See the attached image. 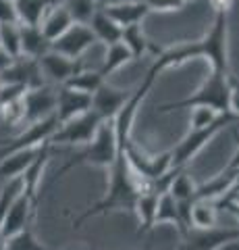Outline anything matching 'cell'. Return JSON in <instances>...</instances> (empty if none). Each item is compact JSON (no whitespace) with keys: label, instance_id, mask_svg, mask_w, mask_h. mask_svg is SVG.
<instances>
[{"label":"cell","instance_id":"12","mask_svg":"<svg viewBox=\"0 0 239 250\" xmlns=\"http://www.w3.org/2000/svg\"><path fill=\"white\" fill-rule=\"evenodd\" d=\"M239 238V228H210V229H189L183 236L179 250H217L231 240Z\"/></svg>","mask_w":239,"mask_h":250},{"label":"cell","instance_id":"41","mask_svg":"<svg viewBox=\"0 0 239 250\" xmlns=\"http://www.w3.org/2000/svg\"><path fill=\"white\" fill-rule=\"evenodd\" d=\"M217 250H239V238L231 240V242H227V244H222V246H219Z\"/></svg>","mask_w":239,"mask_h":250},{"label":"cell","instance_id":"7","mask_svg":"<svg viewBox=\"0 0 239 250\" xmlns=\"http://www.w3.org/2000/svg\"><path fill=\"white\" fill-rule=\"evenodd\" d=\"M58 129L56 115H50L42 121L29 123L19 136H15L13 140H0V161L4 156H9L11 152L17 150H29V148H37L44 142H48L50 136Z\"/></svg>","mask_w":239,"mask_h":250},{"label":"cell","instance_id":"16","mask_svg":"<svg viewBox=\"0 0 239 250\" xmlns=\"http://www.w3.org/2000/svg\"><path fill=\"white\" fill-rule=\"evenodd\" d=\"M36 208L37 207L32 202V198H29L25 192H21L17 196V200L13 202V207L9 208L2 225H0V233H2L4 238H11V236H15V233L27 229L29 219L36 215Z\"/></svg>","mask_w":239,"mask_h":250},{"label":"cell","instance_id":"4","mask_svg":"<svg viewBox=\"0 0 239 250\" xmlns=\"http://www.w3.org/2000/svg\"><path fill=\"white\" fill-rule=\"evenodd\" d=\"M229 75L231 73L225 75V73L210 71V75H208L189 96L158 106V113H173V111H181V108H196V106H208L217 113H227Z\"/></svg>","mask_w":239,"mask_h":250},{"label":"cell","instance_id":"19","mask_svg":"<svg viewBox=\"0 0 239 250\" xmlns=\"http://www.w3.org/2000/svg\"><path fill=\"white\" fill-rule=\"evenodd\" d=\"M163 223H173L177 229H179L181 236H187V223L183 221V215H181V208L177 205V200L171 196L168 192L158 194V205H156V217H154V228L156 225H163Z\"/></svg>","mask_w":239,"mask_h":250},{"label":"cell","instance_id":"28","mask_svg":"<svg viewBox=\"0 0 239 250\" xmlns=\"http://www.w3.org/2000/svg\"><path fill=\"white\" fill-rule=\"evenodd\" d=\"M131 61H133V57H131V52L125 48V44L117 42V44H112V46H106L104 62H102V67H100L98 71L106 80L109 75H112L114 71H119L121 67H125L127 62H131Z\"/></svg>","mask_w":239,"mask_h":250},{"label":"cell","instance_id":"2","mask_svg":"<svg viewBox=\"0 0 239 250\" xmlns=\"http://www.w3.org/2000/svg\"><path fill=\"white\" fill-rule=\"evenodd\" d=\"M152 190V182L144 179L142 175H137L133 167L129 165L127 154L119 152L114 165L109 169V188H106V194L92 208H88L81 217L75 219L73 228H81L83 221H88L92 217L98 215H106V213H114V210H127V213H133L135 200L142 192Z\"/></svg>","mask_w":239,"mask_h":250},{"label":"cell","instance_id":"18","mask_svg":"<svg viewBox=\"0 0 239 250\" xmlns=\"http://www.w3.org/2000/svg\"><path fill=\"white\" fill-rule=\"evenodd\" d=\"M237 186H239V173H237V171H233V169L225 167L221 173H217L212 179H208L206 184L198 186L196 198L219 202L221 198H225L229 192H233Z\"/></svg>","mask_w":239,"mask_h":250},{"label":"cell","instance_id":"35","mask_svg":"<svg viewBox=\"0 0 239 250\" xmlns=\"http://www.w3.org/2000/svg\"><path fill=\"white\" fill-rule=\"evenodd\" d=\"M191 115H189V129H202L208 127L210 123H214L219 119L222 113H217L208 106H196V108H189Z\"/></svg>","mask_w":239,"mask_h":250},{"label":"cell","instance_id":"3","mask_svg":"<svg viewBox=\"0 0 239 250\" xmlns=\"http://www.w3.org/2000/svg\"><path fill=\"white\" fill-rule=\"evenodd\" d=\"M119 154V144H117V131H114V123L112 119L102 121L96 131L94 140L90 144L83 146L81 152H77L71 156V161L58 171V179L67 175L71 169L79 167V165H88V167H102L109 171Z\"/></svg>","mask_w":239,"mask_h":250},{"label":"cell","instance_id":"9","mask_svg":"<svg viewBox=\"0 0 239 250\" xmlns=\"http://www.w3.org/2000/svg\"><path fill=\"white\" fill-rule=\"evenodd\" d=\"M0 82H2V85H21L25 90L40 88V85L46 83L40 62L36 59H27V57L13 59L11 65L4 71H0Z\"/></svg>","mask_w":239,"mask_h":250},{"label":"cell","instance_id":"21","mask_svg":"<svg viewBox=\"0 0 239 250\" xmlns=\"http://www.w3.org/2000/svg\"><path fill=\"white\" fill-rule=\"evenodd\" d=\"M71 25H73L71 15L67 13V9L63 4H56V6H50V9L46 11L44 19L40 23V29H42V34L46 36V40L52 44L56 38L63 36Z\"/></svg>","mask_w":239,"mask_h":250},{"label":"cell","instance_id":"1","mask_svg":"<svg viewBox=\"0 0 239 250\" xmlns=\"http://www.w3.org/2000/svg\"><path fill=\"white\" fill-rule=\"evenodd\" d=\"M194 59H206L210 62V71L214 73H229V21L225 13H214L212 27L200 40L179 42L168 48L156 50V59L150 71L158 75Z\"/></svg>","mask_w":239,"mask_h":250},{"label":"cell","instance_id":"31","mask_svg":"<svg viewBox=\"0 0 239 250\" xmlns=\"http://www.w3.org/2000/svg\"><path fill=\"white\" fill-rule=\"evenodd\" d=\"M0 48L11 59L21 57V36L19 23H0Z\"/></svg>","mask_w":239,"mask_h":250},{"label":"cell","instance_id":"11","mask_svg":"<svg viewBox=\"0 0 239 250\" xmlns=\"http://www.w3.org/2000/svg\"><path fill=\"white\" fill-rule=\"evenodd\" d=\"M96 42H98L96 36L92 34V29L88 25L73 23L63 36L56 38V40L50 44V50H55L58 54H65V57H69V59H81V54L88 48H92Z\"/></svg>","mask_w":239,"mask_h":250},{"label":"cell","instance_id":"22","mask_svg":"<svg viewBox=\"0 0 239 250\" xmlns=\"http://www.w3.org/2000/svg\"><path fill=\"white\" fill-rule=\"evenodd\" d=\"M88 27L92 29V34L96 36V40L98 42H102L104 46H112V44H117L121 42V34H123V29L114 23L109 15H106L102 9H96V13L92 15V19L88 23Z\"/></svg>","mask_w":239,"mask_h":250},{"label":"cell","instance_id":"10","mask_svg":"<svg viewBox=\"0 0 239 250\" xmlns=\"http://www.w3.org/2000/svg\"><path fill=\"white\" fill-rule=\"evenodd\" d=\"M55 106H56V90L52 85L44 83L40 88L27 90L23 94V123L29 125L55 115Z\"/></svg>","mask_w":239,"mask_h":250},{"label":"cell","instance_id":"14","mask_svg":"<svg viewBox=\"0 0 239 250\" xmlns=\"http://www.w3.org/2000/svg\"><path fill=\"white\" fill-rule=\"evenodd\" d=\"M37 62H40L44 80L58 83V85H63L69 77H73L75 73H79L83 69V62L79 59H69L65 54H58L55 50H48L46 54H42L37 59Z\"/></svg>","mask_w":239,"mask_h":250},{"label":"cell","instance_id":"17","mask_svg":"<svg viewBox=\"0 0 239 250\" xmlns=\"http://www.w3.org/2000/svg\"><path fill=\"white\" fill-rule=\"evenodd\" d=\"M117 25L129 27V25H140V23L150 15V9L144 0H131V2H117L109 6H100Z\"/></svg>","mask_w":239,"mask_h":250},{"label":"cell","instance_id":"24","mask_svg":"<svg viewBox=\"0 0 239 250\" xmlns=\"http://www.w3.org/2000/svg\"><path fill=\"white\" fill-rule=\"evenodd\" d=\"M37 148L17 150V152H11L9 156H4V159L0 161V179H2V182H9V179L21 177L27 171V167L34 163L36 154H37Z\"/></svg>","mask_w":239,"mask_h":250},{"label":"cell","instance_id":"6","mask_svg":"<svg viewBox=\"0 0 239 250\" xmlns=\"http://www.w3.org/2000/svg\"><path fill=\"white\" fill-rule=\"evenodd\" d=\"M100 123H102V119H100V117L90 108L88 113H83V115L75 117V119H71V121L58 125V129L50 136L48 142L52 146H56V144L86 146V144H90L92 140H94Z\"/></svg>","mask_w":239,"mask_h":250},{"label":"cell","instance_id":"37","mask_svg":"<svg viewBox=\"0 0 239 250\" xmlns=\"http://www.w3.org/2000/svg\"><path fill=\"white\" fill-rule=\"evenodd\" d=\"M227 113L239 119V83L235 77L229 75V103H227Z\"/></svg>","mask_w":239,"mask_h":250},{"label":"cell","instance_id":"38","mask_svg":"<svg viewBox=\"0 0 239 250\" xmlns=\"http://www.w3.org/2000/svg\"><path fill=\"white\" fill-rule=\"evenodd\" d=\"M0 23H19L13 0H0Z\"/></svg>","mask_w":239,"mask_h":250},{"label":"cell","instance_id":"32","mask_svg":"<svg viewBox=\"0 0 239 250\" xmlns=\"http://www.w3.org/2000/svg\"><path fill=\"white\" fill-rule=\"evenodd\" d=\"M63 6L71 15L73 23H81V25H88L92 15L98 9V4L94 0H63Z\"/></svg>","mask_w":239,"mask_h":250},{"label":"cell","instance_id":"40","mask_svg":"<svg viewBox=\"0 0 239 250\" xmlns=\"http://www.w3.org/2000/svg\"><path fill=\"white\" fill-rule=\"evenodd\" d=\"M11 62H13V59H11L2 48H0V71H4V69L11 65Z\"/></svg>","mask_w":239,"mask_h":250},{"label":"cell","instance_id":"29","mask_svg":"<svg viewBox=\"0 0 239 250\" xmlns=\"http://www.w3.org/2000/svg\"><path fill=\"white\" fill-rule=\"evenodd\" d=\"M106 80L100 71H92V69H81L79 73H75L73 77H69V80L63 83L67 88H71L75 92H81V94H88V96H94V92L102 85Z\"/></svg>","mask_w":239,"mask_h":250},{"label":"cell","instance_id":"13","mask_svg":"<svg viewBox=\"0 0 239 250\" xmlns=\"http://www.w3.org/2000/svg\"><path fill=\"white\" fill-rule=\"evenodd\" d=\"M135 90V88H133ZM133 90H123V88H114L110 83H102L100 88L94 92L92 96V111H94L102 121L114 119L117 113L123 108V104L131 98Z\"/></svg>","mask_w":239,"mask_h":250},{"label":"cell","instance_id":"39","mask_svg":"<svg viewBox=\"0 0 239 250\" xmlns=\"http://www.w3.org/2000/svg\"><path fill=\"white\" fill-rule=\"evenodd\" d=\"M208 2H210L214 13H225V15H229V11L233 9V4H235V0H208Z\"/></svg>","mask_w":239,"mask_h":250},{"label":"cell","instance_id":"5","mask_svg":"<svg viewBox=\"0 0 239 250\" xmlns=\"http://www.w3.org/2000/svg\"><path fill=\"white\" fill-rule=\"evenodd\" d=\"M237 119L229 113H222L221 117L214 123H210L208 127L202 129H189L185 138L177 144L173 150H171V167H187V163H191L196 159V154L202 150V148L210 142V140L222 131L229 125H233Z\"/></svg>","mask_w":239,"mask_h":250},{"label":"cell","instance_id":"36","mask_svg":"<svg viewBox=\"0 0 239 250\" xmlns=\"http://www.w3.org/2000/svg\"><path fill=\"white\" fill-rule=\"evenodd\" d=\"M148 4L150 13H175V11H181L187 0H144Z\"/></svg>","mask_w":239,"mask_h":250},{"label":"cell","instance_id":"23","mask_svg":"<svg viewBox=\"0 0 239 250\" xmlns=\"http://www.w3.org/2000/svg\"><path fill=\"white\" fill-rule=\"evenodd\" d=\"M219 205L214 200L194 198L189 207V225L191 229H210L217 228Z\"/></svg>","mask_w":239,"mask_h":250},{"label":"cell","instance_id":"27","mask_svg":"<svg viewBox=\"0 0 239 250\" xmlns=\"http://www.w3.org/2000/svg\"><path fill=\"white\" fill-rule=\"evenodd\" d=\"M121 42L125 44V48L131 52V57H133V61L142 59L146 52L154 50L156 52V48L152 46V42L146 38L144 29H142V23L140 25H129V27H123V34H121Z\"/></svg>","mask_w":239,"mask_h":250},{"label":"cell","instance_id":"25","mask_svg":"<svg viewBox=\"0 0 239 250\" xmlns=\"http://www.w3.org/2000/svg\"><path fill=\"white\" fill-rule=\"evenodd\" d=\"M156 205H158V194L154 190L148 192H142L135 200V207H133V215L137 217L140 221V229L137 233H146L154 228V217H156Z\"/></svg>","mask_w":239,"mask_h":250},{"label":"cell","instance_id":"42","mask_svg":"<svg viewBox=\"0 0 239 250\" xmlns=\"http://www.w3.org/2000/svg\"><path fill=\"white\" fill-rule=\"evenodd\" d=\"M0 250H6V238L0 233Z\"/></svg>","mask_w":239,"mask_h":250},{"label":"cell","instance_id":"33","mask_svg":"<svg viewBox=\"0 0 239 250\" xmlns=\"http://www.w3.org/2000/svg\"><path fill=\"white\" fill-rule=\"evenodd\" d=\"M6 250H52V248L44 246L42 242L36 238V233L27 228L11 238H6Z\"/></svg>","mask_w":239,"mask_h":250},{"label":"cell","instance_id":"15","mask_svg":"<svg viewBox=\"0 0 239 250\" xmlns=\"http://www.w3.org/2000/svg\"><path fill=\"white\" fill-rule=\"evenodd\" d=\"M92 108V96L81 92H75L67 85H58L56 90V106H55V115L58 125H63L67 121L75 119L83 113H88Z\"/></svg>","mask_w":239,"mask_h":250},{"label":"cell","instance_id":"20","mask_svg":"<svg viewBox=\"0 0 239 250\" xmlns=\"http://www.w3.org/2000/svg\"><path fill=\"white\" fill-rule=\"evenodd\" d=\"M19 36H21V57L37 61L42 54L50 50V42L46 40L40 25H21L19 23Z\"/></svg>","mask_w":239,"mask_h":250},{"label":"cell","instance_id":"8","mask_svg":"<svg viewBox=\"0 0 239 250\" xmlns=\"http://www.w3.org/2000/svg\"><path fill=\"white\" fill-rule=\"evenodd\" d=\"M125 154H127V161H129V165L133 167L135 173L142 175L144 179H148L152 184L171 169V150L160 152V154H148L131 140L125 148Z\"/></svg>","mask_w":239,"mask_h":250},{"label":"cell","instance_id":"43","mask_svg":"<svg viewBox=\"0 0 239 250\" xmlns=\"http://www.w3.org/2000/svg\"><path fill=\"white\" fill-rule=\"evenodd\" d=\"M0 88H2V82H0Z\"/></svg>","mask_w":239,"mask_h":250},{"label":"cell","instance_id":"30","mask_svg":"<svg viewBox=\"0 0 239 250\" xmlns=\"http://www.w3.org/2000/svg\"><path fill=\"white\" fill-rule=\"evenodd\" d=\"M196 190H198V186L191 182V177L185 173V169H181L179 173L173 177L171 186H168V194H171L177 202H191L196 198Z\"/></svg>","mask_w":239,"mask_h":250},{"label":"cell","instance_id":"34","mask_svg":"<svg viewBox=\"0 0 239 250\" xmlns=\"http://www.w3.org/2000/svg\"><path fill=\"white\" fill-rule=\"evenodd\" d=\"M21 192H23V179L21 177H15V179L4 182L2 190H0V225H2L9 208L13 207V202L17 200V196Z\"/></svg>","mask_w":239,"mask_h":250},{"label":"cell","instance_id":"26","mask_svg":"<svg viewBox=\"0 0 239 250\" xmlns=\"http://www.w3.org/2000/svg\"><path fill=\"white\" fill-rule=\"evenodd\" d=\"M13 4L21 25H40L50 9V0H13Z\"/></svg>","mask_w":239,"mask_h":250}]
</instances>
